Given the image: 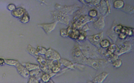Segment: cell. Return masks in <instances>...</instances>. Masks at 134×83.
<instances>
[{
  "instance_id": "1",
  "label": "cell",
  "mask_w": 134,
  "mask_h": 83,
  "mask_svg": "<svg viewBox=\"0 0 134 83\" xmlns=\"http://www.w3.org/2000/svg\"><path fill=\"white\" fill-rule=\"evenodd\" d=\"M107 61L103 59H95L94 58H87L84 64L90 66L94 69L98 70L99 68L105 66L107 64Z\"/></svg>"
},
{
  "instance_id": "2",
  "label": "cell",
  "mask_w": 134,
  "mask_h": 83,
  "mask_svg": "<svg viewBox=\"0 0 134 83\" xmlns=\"http://www.w3.org/2000/svg\"><path fill=\"white\" fill-rule=\"evenodd\" d=\"M72 57L73 59L76 63L80 64H84L86 59L82 53L81 48L78 46H74L72 51Z\"/></svg>"
},
{
  "instance_id": "3",
  "label": "cell",
  "mask_w": 134,
  "mask_h": 83,
  "mask_svg": "<svg viewBox=\"0 0 134 83\" xmlns=\"http://www.w3.org/2000/svg\"><path fill=\"white\" fill-rule=\"evenodd\" d=\"M53 19L57 22H60L66 25H69L70 18L68 15L60 11H55L51 12Z\"/></svg>"
},
{
  "instance_id": "4",
  "label": "cell",
  "mask_w": 134,
  "mask_h": 83,
  "mask_svg": "<svg viewBox=\"0 0 134 83\" xmlns=\"http://www.w3.org/2000/svg\"><path fill=\"white\" fill-rule=\"evenodd\" d=\"M92 20H93V18L89 17L88 15H81L74 21L72 27L80 30L84 25Z\"/></svg>"
},
{
  "instance_id": "5",
  "label": "cell",
  "mask_w": 134,
  "mask_h": 83,
  "mask_svg": "<svg viewBox=\"0 0 134 83\" xmlns=\"http://www.w3.org/2000/svg\"><path fill=\"white\" fill-rule=\"evenodd\" d=\"M55 8L60 11L65 13L67 15H72L76 10L80 9V7L78 5H73V6H62L58 4H56L55 5Z\"/></svg>"
},
{
  "instance_id": "6",
  "label": "cell",
  "mask_w": 134,
  "mask_h": 83,
  "mask_svg": "<svg viewBox=\"0 0 134 83\" xmlns=\"http://www.w3.org/2000/svg\"><path fill=\"white\" fill-rule=\"evenodd\" d=\"M131 43L129 41H126L118 46L117 49L115 51L114 53L119 56L122 54L129 52L131 49Z\"/></svg>"
},
{
  "instance_id": "7",
  "label": "cell",
  "mask_w": 134,
  "mask_h": 83,
  "mask_svg": "<svg viewBox=\"0 0 134 83\" xmlns=\"http://www.w3.org/2000/svg\"><path fill=\"white\" fill-rule=\"evenodd\" d=\"M44 56L46 59L50 60H59L61 58L59 53L51 48L47 50Z\"/></svg>"
},
{
  "instance_id": "8",
  "label": "cell",
  "mask_w": 134,
  "mask_h": 83,
  "mask_svg": "<svg viewBox=\"0 0 134 83\" xmlns=\"http://www.w3.org/2000/svg\"><path fill=\"white\" fill-rule=\"evenodd\" d=\"M103 32L99 33L97 34L87 36V38L91 43L93 45L97 46V47H99V42L103 39Z\"/></svg>"
},
{
  "instance_id": "9",
  "label": "cell",
  "mask_w": 134,
  "mask_h": 83,
  "mask_svg": "<svg viewBox=\"0 0 134 83\" xmlns=\"http://www.w3.org/2000/svg\"><path fill=\"white\" fill-rule=\"evenodd\" d=\"M57 23L58 22L55 21L53 22L49 23L38 24V26L39 27H41L46 34H49L53 30H54V29H55L57 25Z\"/></svg>"
},
{
  "instance_id": "10",
  "label": "cell",
  "mask_w": 134,
  "mask_h": 83,
  "mask_svg": "<svg viewBox=\"0 0 134 83\" xmlns=\"http://www.w3.org/2000/svg\"><path fill=\"white\" fill-rule=\"evenodd\" d=\"M16 70L21 76L25 78H28L29 76V71L26 68V67L20 63L18 62L15 66Z\"/></svg>"
},
{
  "instance_id": "11",
  "label": "cell",
  "mask_w": 134,
  "mask_h": 83,
  "mask_svg": "<svg viewBox=\"0 0 134 83\" xmlns=\"http://www.w3.org/2000/svg\"><path fill=\"white\" fill-rule=\"evenodd\" d=\"M67 30L68 32V36L73 39L76 40L80 34L79 30L74 28L71 26H69L67 28Z\"/></svg>"
},
{
  "instance_id": "12",
  "label": "cell",
  "mask_w": 134,
  "mask_h": 83,
  "mask_svg": "<svg viewBox=\"0 0 134 83\" xmlns=\"http://www.w3.org/2000/svg\"><path fill=\"white\" fill-rule=\"evenodd\" d=\"M105 25V19L103 16H100L97 20L93 23L94 27L98 30L103 29Z\"/></svg>"
},
{
  "instance_id": "13",
  "label": "cell",
  "mask_w": 134,
  "mask_h": 83,
  "mask_svg": "<svg viewBox=\"0 0 134 83\" xmlns=\"http://www.w3.org/2000/svg\"><path fill=\"white\" fill-rule=\"evenodd\" d=\"M11 12H12L11 14L13 17L19 19L26 12V11L23 8L18 7V8H16L14 10Z\"/></svg>"
},
{
  "instance_id": "14",
  "label": "cell",
  "mask_w": 134,
  "mask_h": 83,
  "mask_svg": "<svg viewBox=\"0 0 134 83\" xmlns=\"http://www.w3.org/2000/svg\"><path fill=\"white\" fill-rule=\"evenodd\" d=\"M108 75V73L107 72H102L99 74L98 75L96 76L93 80L91 82H96V83H101L103 82V81L106 78L107 76Z\"/></svg>"
},
{
  "instance_id": "15",
  "label": "cell",
  "mask_w": 134,
  "mask_h": 83,
  "mask_svg": "<svg viewBox=\"0 0 134 83\" xmlns=\"http://www.w3.org/2000/svg\"><path fill=\"white\" fill-rule=\"evenodd\" d=\"M59 61L61 64H62L64 66L68 68L71 70H74L75 68L74 63L68 60H66L64 58H61L59 60Z\"/></svg>"
},
{
  "instance_id": "16",
  "label": "cell",
  "mask_w": 134,
  "mask_h": 83,
  "mask_svg": "<svg viewBox=\"0 0 134 83\" xmlns=\"http://www.w3.org/2000/svg\"><path fill=\"white\" fill-rule=\"evenodd\" d=\"M27 52L31 56L35 57V58L39 54L37 49L33 47L31 45H28L27 47Z\"/></svg>"
},
{
  "instance_id": "17",
  "label": "cell",
  "mask_w": 134,
  "mask_h": 83,
  "mask_svg": "<svg viewBox=\"0 0 134 83\" xmlns=\"http://www.w3.org/2000/svg\"><path fill=\"white\" fill-rule=\"evenodd\" d=\"M23 65L26 67V68L29 71H32L33 70H35V69L39 68V65L31 63H29V62L25 63Z\"/></svg>"
},
{
  "instance_id": "18",
  "label": "cell",
  "mask_w": 134,
  "mask_h": 83,
  "mask_svg": "<svg viewBox=\"0 0 134 83\" xmlns=\"http://www.w3.org/2000/svg\"><path fill=\"white\" fill-rule=\"evenodd\" d=\"M125 5L122 0H115L113 3V6L115 9H121Z\"/></svg>"
},
{
  "instance_id": "19",
  "label": "cell",
  "mask_w": 134,
  "mask_h": 83,
  "mask_svg": "<svg viewBox=\"0 0 134 83\" xmlns=\"http://www.w3.org/2000/svg\"><path fill=\"white\" fill-rule=\"evenodd\" d=\"M37 61L39 62V65L44 66V65H47V59L46 58H44L43 57H42L41 55L38 54L36 57Z\"/></svg>"
},
{
  "instance_id": "20",
  "label": "cell",
  "mask_w": 134,
  "mask_h": 83,
  "mask_svg": "<svg viewBox=\"0 0 134 83\" xmlns=\"http://www.w3.org/2000/svg\"><path fill=\"white\" fill-rule=\"evenodd\" d=\"M19 62L17 60L14 59H5V63L6 64L10 65V66H15Z\"/></svg>"
},
{
  "instance_id": "21",
  "label": "cell",
  "mask_w": 134,
  "mask_h": 83,
  "mask_svg": "<svg viewBox=\"0 0 134 83\" xmlns=\"http://www.w3.org/2000/svg\"><path fill=\"white\" fill-rule=\"evenodd\" d=\"M19 20L23 23H26L29 21L30 17L27 11L20 18H19Z\"/></svg>"
},
{
  "instance_id": "22",
  "label": "cell",
  "mask_w": 134,
  "mask_h": 83,
  "mask_svg": "<svg viewBox=\"0 0 134 83\" xmlns=\"http://www.w3.org/2000/svg\"><path fill=\"white\" fill-rule=\"evenodd\" d=\"M110 45V42L108 39H102L99 42V47L102 48H106Z\"/></svg>"
},
{
  "instance_id": "23",
  "label": "cell",
  "mask_w": 134,
  "mask_h": 83,
  "mask_svg": "<svg viewBox=\"0 0 134 83\" xmlns=\"http://www.w3.org/2000/svg\"><path fill=\"white\" fill-rule=\"evenodd\" d=\"M51 76L49 73H43L40 77V79L41 80L42 82H47L51 78Z\"/></svg>"
},
{
  "instance_id": "24",
  "label": "cell",
  "mask_w": 134,
  "mask_h": 83,
  "mask_svg": "<svg viewBox=\"0 0 134 83\" xmlns=\"http://www.w3.org/2000/svg\"><path fill=\"white\" fill-rule=\"evenodd\" d=\"M86 37V32L80 31V34H79L76 40H78L80 42H82L85 39Z\"/></svg>"
},
{
  "instance_id": "25",
  "label": "cell",
  "mask_w": 134,
  "mask_h": 83,
  "mask_svg": "<svg viewBox=\"0 0 134 83\" xmlns=\"http://www.w3.org/2000/svg\"><path fill=\"white\" fill-rule=\"evenodd\" d=\"M123 8V10L125 12H127L128 13H132L133 11V9L132 6L127 4L126 5H124V7L122 8Z\"/></svg>"
},
{
  "instance_id": "26",
  "label": "cell",
  "mask_w": 134,
  "mask_h": 83,
  "mask_svg": "<svg viewBox=\"0 0 134 83\" xmlns=\"http://www.w3.org/2000/svg\"><path fill=\"white\" fill-rule=\"evenodd\" d=\"M112 65L115 67H116V68L119 67L122 65V60L118 58L112 62Z\"/></svg>"
},
{
  "instance_id": "27",
  "label": "cell",
  "mask_w": 134,
  "mask_h": 83,
  "mask_svg": "<svg viewBox=\"0 0 134 83\" xmlns=\"http://www.w3.org/2000/svg\"><path fill=\"white\" fill-rule=\"evenodd\" d=\"M37 50L39 53V54H44L46 53V51H47V49L42 46H37Z\"/></svg>"
},
{
  "instance_id": "28",
  "label": "cell",
  "mask_w": 134,
  "mask_h": 83,
  "mask_svg": "<svg viewBox=\"0 0 134 83\" xmlns=\"http://www.w3.org/2000/svg\"><path fill=\"white\" fill-rule=\"evenodd\" d=\"M29 79L28 80V83H38L40 82L39 79H38L37 77H34V76H29Z\"/></svg>"
},
{
  "instance_id": "29",
  "label": "cell",
  "mask_w": 134,
  "mask_h": 83,
  "mask_svg": "<svg viewBox=\"0 0 134 83\" xmlns=\"http://www.w3.org/2000/svg\"><path fill=\"white\" fill-rule=\"evenodd\" d=\"M97 15V11L96 10L92 9L90 10L88 12V16L91 18L96 17Z\"/></svg>"
},
{
  "instance_id": "30",
  "label": "cell",
  "mask_w": 134,
  "mask_h": 83,
  "mask_svg": "<svg viewBox=\"0 0 134 83\" xmlns=\"http://www.w3.org/2000/svg\"><path fill=\"white\" fill-rule=\"evenodd\" d=\"M60 35L62 37H65L68 36V30L67 29H61L60 31Z\"/></svg>"
},
{
  "instance_id": "31",
  "label": "cell",
  "mask_w": 134,
  "mask_h": 83,
  "mask_svg": "<svg viewBox=\"0 0 134 83\" xmlns=\"http://www.w3.org/2000/svg\"><path fill=\"white\" fill-rule=\"evenodd\" d=\"M122 27V26L121 24H118V25H116L115 26H114L113 27L114 32L115 33H117V34L119 33L120 32V31H121V29Z\"/></svg>"
},
{
  "instance_id": "32",
  "label": "cell",
  "mask_w": 134,
  "mask_h": 83,
  "mask_svg": "<svg viewBox=\"0 0 134 83\" xmlns=\"http://www.w3.org/2000/svg\"><path fill=\"white\" fill-rule=\"evenodd\" d=\"M51 70L52 72H53L54 73H57L61 71V68L59 66H53L51 67Z\"/></svg>"
},
{
  "instance_id": "33",
  "label": "cell",
  "mask_w": 134,
  "mask_h": 83,
  "mask_svg": "<svg viewBox=\"0 0 134 83\" xmlns=\"http://www.w3.org/2000/svg\"><path fill=\"white\" fill-rule=\"evenodd\" d=\"M7 8L8 10H9L10 11H12L16 8V6L14 4H9L7 6Z\"/></svg>"
},
{
  "instance_id": "34",
  "label": "cell",
  "mask_w": 134,
  "mask_h": 83,
  "mask_svg": "<svg viewBox=\"0 0 134 83\" xmlns=\"http://www.w3.org/2000/svg\"><path fill=\"white\" fill-rule=\"evenodd\" d=\"M90 29L89 27V26H88V25L87 24H85V25H84L81 29V30L79 31H82V32H86L87 30H89Z\"/></svg>"
},
{
  "instance_id": "35",
  "label": "cell",
  "mask_w": 134,
  "mask_h": 83,
  "mask_svg": "<svg viewBox=\"0 0 134 83\" xmlns=\"http://www.w3.org/2000/svg\"><path fill=\"white\" fill-rule=\"evenodd\" d=\"M127 35L126 34H125V33H121V32H120L119 33H118V37L120 39H125V38L127 37Z\"/></svg>"
},
{
  "instance_id": "36",
  "label": "cell",
  "mask_w": 134,
  "mask_h": 83,
  "mask_svg": "<svg viewBox=\"0 0 134 83\" xmlns=\"http://www.w3.org/2000/svg\"><path fill=\"white\" fill-rule=\"evenodd\" d=\"M5 64V59L3 58H0V66H3Z\"/></svg>"
},
{
  "instance_id": "37",
  "label": "cell",
  "mask_w": 134,
  "mask_h": 83,
  "mask_svg": "<svg viewBox=\"0 0 134 83\" xmlns=\"http://www.w3.org/2000/svg\"><path fill=\"white\" fill-rule=\"evenodd\" d=\"M37 1H39L40 2H41V3H44V4H47V3L45 2L44 0H37Z\"/></svg>"
},
{
  "instance_id": "38",
  "label": "cell",
  "mask_w": 134,
  "mask_h": 83,
  "mask_svg": "<svg viewBox=\"0 0 134 83\" xmlns=\"http://www.w3.org/2000/svg\"><path fill=\"white\" fill-rule=\"evenodd\" d=\"M48 82H52V83H53V82H54V81L52 80V79H51V78H50V79L48 81Z\"/></svg>"
},
{
  "instance_id": "39",
  "label": "cell",
  "mask_w": 134,
  "mask_h": 83,
  "mask_svg": "<svg viewBox=\"0 0 134 83\" xmlns=\"http://www.w3.org/2000/svg\"><path fill=\"white\" fill-rule=\"evenodd\" d=\"M80 2H81L82 3H83V4H85V3L84 2V0H79Z\"/></svg>"
}]
</instances>
